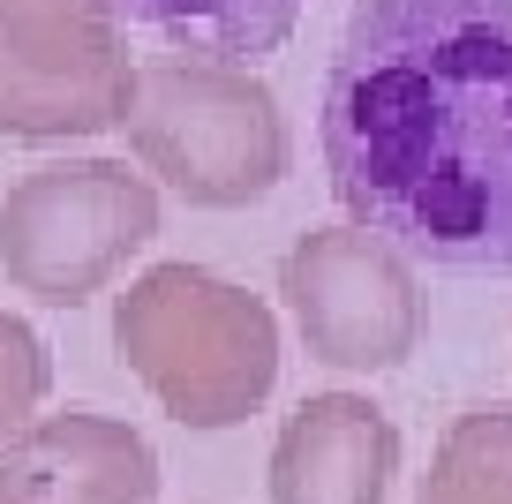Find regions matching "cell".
<instances>
[{"label":"cell","instance_id":"cell-1","mask_svg":"<svg viewBox=\"0 0 512 504\" xmlns=\"http://www.w3.org/2000/svg\"><path fill=\"white\" fill-rule=\"evenodd\" d=\"M324 166L384 249L512 279V0H354Z\"/></svg>","mask_w":512,"mask_h":504},{"label":"cell","instance_id":"cell-2","mask_svg":"<svg viewBox=\"0 0 512 504\" xmlns=\"http://www.w3.org/2000/svg\"><path fill=\"white\" fill-rule=\"evenodd\" d=\"M113 347L189 429H234L279 384L272 309L204 264H151L113 309Z\"/></svg>","mask_w":512,"mask_h":504},{"label":"cell","instance_id":"cell-3","mask_svg":"<svg viewBox=\"0 0 512 504\" xmlns=\"http://www.w3.org/2000/svg\"><path fill=\"white\" fill-rule=\"evenodd\" d=\"M128 143L166 189L189 204H256L287 174L279 98L249 68L219 61H151L128 83Z\"/></svg>","mask_w":512,"mask_h":504},{"label":"cell","instance_id":"cell-4","mask_svg":"<svg viewBox=\"0 0 512 504\" xmlns=\"http://www.w3.org/2000/svg\"><path fill=\"white\" fill-rule=\"evenodd\" d=\"M159 234V189L121 158L38 166L0 196V271L23 294L76 309Z\"/></svg>","mask_w":512,"mask_h":504},{"label":"cell","instance_id":"cell-5","mask_svg":"<svg viewBox=\"0 0 512 504\" xmlns=\"http://www.w3.org/2000/svg\"><path fill=\"white\" fill-rule=\"evenodd\" d=\"M121 31L106 0H0V136H98L128 113Z\"/></svg>","mask_w":512,"mask_h":504},{"label":"cell","instance_id":"cell-6","mask_svg":"<svg viewBox=\"0 0 512 504\" xmlns=\"http://www.w3.org/2000/svg\"><path fill=\"white\" fill-rule=\"evenodd\" d=\"M294 324L309 354L332 369H400L422 339V294L400 249H384L362 226H317L279 264Z\"/></svg>","mask_w":512,"mask_h":504},{"label":"cell","instance_id":"cell-7","mask_svg":"<svg viewBox=\"0 0 512 504\" xmlns=\"http://www.w3.org/2000/svg\"><path fill=\"white\" fill-rule=\"evenodd\" d=\"M0 504H159V452L91 407L38 414L0 444Z\"/></svg>","mask_w":512,"mask_h":504},{"label":"cell","instance_id":"cell-8","mask_svg":"<svg viewBox=\"0 0 512 504\" xmlns=\"http://www.w3.org/2000/svg\"><path fill=\"white\" fill-rule=\"evenodd\" d=\"M400 474V429L362 392H317L272 444V504H384Z\"/></svg>","mask_w":512,"mask_h":504},{"label":"cell","instance_id":"cell-9","mask_svg":"<svg viewBox=\"0 0 512 504\" xmlns=\"http://www.w3.org/2000/svg\"><path fill=\"white\" fill-rule=\"evenodd\" d=\"M106 8H121L128 23H144L166 46L196 53V61H219V68L279 53L294 16H302V0H106Z\"/></svg>","mask_w":512,"mask_h":504},{"label":"cell","instance_id":"cell-10","mask_svg":"<svg viewBox=\"0 0 512 504\" xmlns=\"http://www.w3.org/2000/svg\"><path fill=\"white\" fill-rule=\"evenodd\" d=\"M415 504H512V407H467L445 429Z\"/></svg>","mask_w":512,"mask_h":504},{"label":"cell","instance_id":"cell-11","mask_svg":"<svg viewBox=\"0 0 512 504\" xmlns=\"http://www.w3.org/2000/svg\"><path fill=\"white\" fill-rule=\"evenodd\" d=\"M46 384H53V369H46V339H38L23 316L0 309V444H8V437H16V429L38 414Z\"/></svg>","mask_w":512,"mask_h":504}]
</instances>
